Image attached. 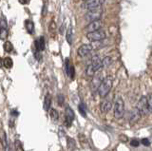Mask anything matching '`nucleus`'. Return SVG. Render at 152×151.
<instances>
[{
  "label": "nucleus",
  "mask_w": 152,
  "mask_h": 151,
  "mask_svg": "<svg viewBox=\"0 0 152 151\" xmlns=\"http://www.w3.org/2000/svg\"><path fill=\"white\" fill-rule=\"evenodd\" d=\"M102 68H103L102 60L100 59L99 56L95 55L88 61L87 69H86V74H87L88 77H93L95 73L99 71Z\"/></svg>",
  "instance_id": "obj_1"
},
{
  "label": "nucleus",
  "mask_w": 152,
  "mask_h": 151,
  "mask_svg": "<svg viewBox=\"0 0 152 151\" xmlns=\"http://www.w3.org/2000/svg\"><path fill=\"white\" fill-rule=\"evenodd\" d=\"M112 84H113V80L111 77H106L104 78V80L102 81L101 85L99 86L97 92L99 94V96L101 98H104L107 94L110 91V89L112 88Z\"/></svg>",
  "instance_id": "obj_2"
},
{
  "label": "nucleus",
  "mask_w": 152,
  "mask_h": 151,
  "mask_svg": "<svg viewBox=\"0 0 152 151\" xmlns=\"http://www.w3.org/2000/svg\"><path fill=\"white\" fill-rule=\"evenodd\" d=\"M125 115V102L121 96L115 97V103H114V117L116 119H121Z\"/></svg>",
  "instance_id": "obj_3"
},
{
  "label": "nucleus",
  "mask_w": 152,
  "mask_h": 151,
  "mask_svg": "<svg viewBox=\"0 0 152 151\" xmlns=\"http://www.w3.org/2000/svg\"><path fill=\"white\" fill-rule=\"evenodd\" d=\"M103 15V9L101 7H97L92 10L88 11L87 15H86V20L88 22L95 21V20H100V18L102 17Z\"/></svg>",
  "instance_id": "obj_4"
},
{
  "label": "nucleus",
  "mask_w": 152,
  "mask_h": 151,
  "mask_svg": "<svg viewBox=\"0 0 152 151\" xmlns=\"http://www.w3.org/2000/svg\"><path fill=\"white\" fill-rule=\"evenodd\" d=\"M107 34L106 32L102 30H97L94 31H90L87 34V38L91 41V42H95V41H103L106 39Z\"/></svg>",
  "instance_id": "obj_5"
},
{
  "label": "nucleus",
  "mask_w": 152,
  "mask_h": 151,
  "mask_svg": "<svg viewBox=\"0 0 152 151\" xmlns=\"http://www.w3.org/2000/svg\"><path fill=\"white\" fill-rule=\"evenodd\" d=\"M136 107L138 108V110L140 111L142 116H145L147 113L149 112L148 104H147V97L146 96H142L141 99L139 100V102H138Z\"/></svg>",
  "instance_id": "obj_6"
},
{
  "label": "nucleus",
  "mask_w": 152,
  "mask_h": 151,
  "mask_svg": "<svg viewBox=\"0 0 152 151\" xmlns=\"http://www.w3.org/2000/svg\"><path fill=\"white\" fill-rule=\"evenodd\" d=\"M94 51V49L91 44H85V45H82L78 49V51L77 53L80 57H86V56L89 55L91 53Z\"/></svg>",
  "instance_id": "obj_7"
},
{
  "label": "nucleus",
  "mask_w": 152,
  "mask_h": 151,
  "mask_svg": "<svg viewBox=\"0 0 152 151\" xmlns=\"http://www.w3.org/2000/svg\"><path fill=\"white\" fill-rule=\"evenodd\" d=\"M104 2V0H88V1H85L83 8L86 9L87 11L92 10L97 7H101Z\"/></svg>",
  "instance_id": "obj_8"
},
{
  "label": "nucleus",
  "mask_w": 152,
  "mask_h": 151,
  "mask_svg": "<svg viewBox=\"0 0 152 151\" xmlns=\"http://www.w3.org/2000/svg\"><path fill=\"white\" fill-rule=\"evenodd\" d=\"M74 117H75V115H74L73 110L71 109L69 107H66L65 109V125L68 127H69L71 125V124H72Z\"/></svg>",
  "instance_id": "obj_9"
},
{
  "label": "nucleus",
  "mask_w": 152,
  "mask_h": 151,
  "mask_svg": "<svg viewBox=\"0 0 152 151\" xmlns=\"http://www.w3.org/2000/svg\"><path fill=\"white\" fill-rule=\"evenodd\" d=\"M142 114L140 113V111L138 110V108L135 107L133 108L132 110L129 111V115H128V121H129V124L133 125V124H136V123L140 120Z\"/></svg>",
  "instance_id": "obj_10"
},
{
  "label": "nucleus",
  "mask_w": 152,
  "mask_h": 151,
  "mask_svg": "<svg viewBox=\"0 0 152 151\" xmlns=\"http://www.w3.org/2000/svg\"><path fill=\"white\" fill-rule=\"evenodd\" d=\"M102 26H103V23L101 20H95V21L89 22V24L86 27V30H87L88 32L94 31H97V30H101Z\"/></svg>",
  "instance_id": "obj_11"
},
{
  "label": "nucleus",
  "mask_w": 152,
  "mask_h": 151,
  "mask_svg": "<svg viewBox=\"0 0 152 151\" xmlns=\"http://www.w3.org/2000/svg\"><path fill=\"white\" fill-rule=\"evenodd\" d=\"M103 80H104V77L101 74H98V75H96V76L94 75L92 81H91V90L92 91H97V89H98L100 85H101Z\"/></svg>",
  "instance_id": "obj_12"
},
{
  "label": "nucleus",
  "mask_w": 152,
  "mask_h": 151,
  "mask_svg": "<svg viewBox=\"0 0 152 151\" xmlns=\"http://www.w3.org/2000/svg\"><path fill=\"white\" fill-rule=\"evenodd\" d=\"M111 108H112V104L110 101H108V100H104L101 103V105H100V110H101L103 113L109 112Z\"/></svg>",
  "instance_id": "obj_13"
},
{
  "label": "nucleus",
  "mask_w": 152,
  "mask_h": 151,
  "mask_svg": "<svg viewBox=\"0 0 152 151\" xmlns=\"http://www.w3.org/2000/svg\"><path fill=\"white\" fill-rule=\"evenodd\" d=\"M34 44H35V47H36L37 50H40V51L44 50H45V46H46L44 36H40L39 38L36 39L35 42H34Z\"/></svg>",
  "instance_id": "obj_14"
},
{
  "label": "nucleus",
  "mask_w": 152,
  "mask_h": 151,
  "mask_svg": "<svg viewBox=\"0 0 152 151\" xmlns=\"http://www.w3.org/2000/svg\"><path fill=\"white\" fill-rule=\"evenodd\" d=\"M0 141H1V144L3 145V147L5 150L8 149V141H7V135L6 132H5L3 129L0 130Z\"/></svg>",
  "instance_id": "obj_15"
},
{
  "label": "nucleus",
  "mask_w": 152,
  "mask_h": 151,
  "mask_svg": "<svg viewBox=\"0 0 152 151\" xmlns=\"http://www.w3.org/2000/svg\"><path fill=\"white\" fill-rule=\"evenodd\" d=\"M25 28H26V30L28 31V34H32L33 32H34V24H33L32 21L27 19L25 21Z\"/></svg>",
  "instance_id": "obj_16"
},
{
  "label": "nucleus",
  "mask_w": 152,
  "mask_h": 151,
  "mask_svg": "<svg viewBox=\"0 0 152 151\" xmlns=\"http://www.w3.org/2000/svg\"><path fill=\"white\" fill-rule=\"evenodd\" d=\"M9 36V31L7 27H0V40L5 41Z\"/></svg>",
  "instance_id": "obj_17"
},
{
  "label": "nucleus",
  "mask_w": 152,
  "mask_h": 151,
  "mask_svg": "<svg viewBox=\"0 0 152 151\" xmlns=\"http://www.w3.org/2000/svg\"><path fill=\"white\" fill-rule=\"evenodd\" d=\"M50 106H51V96L50 94H48V95H46L44 100V109L46 111H49L50 109Z\"/></svg>",
  "instance_id": "obj_18"
},
{
  "label": "nucleus",
  "mask_w": 152,
  "mask_h": 151,
  "mask_svg": "<svg viewBox=\"0 0 152 151\" xmlns=\"http://www.w3.org/2000/svg\"><path fill=\"white\" fill-rule=\"evenodd\" d=\"M66 145H68V149H75L76 148V142L72 138H68L66 139Z\"/></svg>",
  "instance_id": "obj_19"
},
{
  "label": "nucleus",
  "mask_w": 152,
  "mask_h": 151,
  "mask_svg": "<svg viewBox=\"0 0 152 151\" xmlns=\"http://www.w3.org/2000/svg\"><path fill=\"white\" fill-rule=\"evenodd\" d=\"M3 65H4V67L6 68V69L12 68V65H13L12 59L11 57H6L3 60Z\"/></svg>",
  "instance_id": "obj_20"
},
{
  "label": "nucleus",
  "mask_w": 152,
  "mask_h": 151,
  "mask_svg": "<svg viewBox=\"0 0 152 151\" xmlns=\"http://www.w3.org/2000/svg\"><path fill=\"white\" fill-rule=\"evenodd\" d=\"M50 115L51 120L53 121V122L58 121V119H59V114H58V111H57L56 109H54V108H52V109H50Z\"/></svg>",
  "instance_id": "obj_21"
},
{
  "label": "nucleus",
  "mask_w": 152,
  "mask_h": 151,
  "mask_svg": "<svg viewBox=\"0 0 152 151\" xmlns=\"http://www.w3.org/2000/svg\"><path fill=\"white\" fill-rule=\"evenodd\" d=\"M102 64H103V68H108L112 64V59L109 56H106L102 60Z\"/></svg>",
  "instance_id": "obj_22"
},
{
  "label": "nucleus",
  "mask_w": 152,
  "mask_h": 151,
  "mask_svg": "<svg viewBox=\"0 0 152 151\" xmlns=\"http://www.w3.org/2000/svg\"><path fill=\"white\" fill-rule=\"evenodd\" d=\"M66 41L69 45L72 44V28H71V26L66 31Z\"/></svg>",
  "instance_id": "obj_23"
},
{
  "label": "nucleus",
  "mask_w": 152,
  "mask_h": 151,
  "mask_svg": "<svg viewBox=\"0 0 152 151\" xmlns=\"http://www.w3.org/2000/svg\"><path fill=\"white\" fill-rule=\"evenodd\" d=\"M4 50L6 51V53H11L13 50V47H12V44L11 43L10 41H6L4 43Z\"/></svg>",
  "instance_id": "obj_24"
},
{
  "label": "nucleus",
  "mask_w": 152,
  "mask_h": 151,
  "mask_svg": "<svg viewBox=\"0 0 152 151\" xmlns=\"http://www.w3.org/2000/svg\"><path fill=\"white\" fill-rule=\"evenodd\" d=\"M78 109H79V112L80 114L82 115L83 117H86L87 116V107H86L84 104H80V105L78 106Z\"/></svg>",
  "instance_id": "obj_25"
},
{
  "label": "nucleus",
  "mask_w": 152,
  "mask_h": 151,
  "mask_svg": "<svg viewBox=\"0 0 152 151\" xmlns=\"http://www.w3.org/2000/svg\"><path fill=\"white\" fill-rule=\"evenodd\" d=\"M14 148H15V150H18V151L24 150L23 144L19 140H15V141H14Z\"/></svg>",
  "instance_id": "obj_26"
},
{
  "label": "nucleus",
  "mask_w": 152,
  "mask_h": 151,
  "mask_svg": "<svg viewBox=\"0 0 152 151\" xmlns=\"http://www.w3.org/2000/svg\"><path fill=\"white\" fill-rule=\"evenodd\" d=\"M147 97V104H148V110L150 113H152V93H149Z\"/></svg>",
  "instance_id": "obj_27"
},
{
  "label": "nucleus",
  "mask_w": 152,
  "mask_h": 151,
  "mask_svg": "<svg viewBox=\"0 0 152 151\" xmlns=\"http://www.w3.org/2000/svg\"><path fill=\"white\" fill-rule=\"evenodd\" d=\"M64 101H65V97L63 94H58V95H57V103H58V105L63 106Z\"/></svg>",
  "instance_id": "obj_28"
},
{
  "label": "nucleus",
  "mask_w": 152,
  "mask_h": 151,
  "mask_svg": "<svg viewBox=\"0 0 152 151\" xmlns=\"http://www.w3.org/2000/svg\"><path fill=\"white\" fill-rule=\"evenodd\" d=\"M70 63H69V58H66V61H65V67H66V74L69 75V69H70Z\"/></svg>",
  "instance_id": "obj_29"
},
{
  "label": "nucleus",
  "mask_w": 152,
  "mask_h": 151,
  "mask_svg": "<svg viewBox=\"0 0 152 151\" xmlns=\"http://www.w3.org/2000/svg\"><path fill=\"white\" fill-rule=\"evenodd\" d=\"M130 145L133 146V147H138V146L140 145V142L139 140H137V139H132L130 141Z\"/></svg>",
  "instance_id": "obj_30"
},
{
  "label": "nucleus",
  "mask_w": 152,
  "mask_h": 151,
  "mask_svg": "<svg viewBox=\"0 0 152 151\" xmlns=\"http://www.w3.org/2000/svg\"><path fill=\"white\" fill-rule=\"evenodd\" d=\"M56 29V24H55V22L54 21H51L50 22V31L52 32V31H54Z\"/></svg>",
  "instance_id": "obj_31"
},
{
  "label": "nucleus",
  "mask_w": 152,
  "mask_h": 151,
  "mask_svg": "<svg viewBox=\"0 0 152 151\" xmlns=\"http://www.w3.org/2000/svg\"><path fill=\"white\" fill-rule=\"evenodd\" d=\"M34 57H35V59L38 60V61L42 59V55H41V53H40V50L35 51V53H34Z\"/></svg>",
  "instance_id": "obj_32"
},
{
  "label": "nucleus",
  "mask_w": 152,
  "mask_h": 151,
  "mask_svg": "<svg viewBox=\"0 0 152 151\" xmlns=\"http://www.w3.org/2000/svg\"><path fill=\"white\" fill-rule=\"evenodd\" d=\"M142 144L144 145H145V146H149L150 145V142H149L148 139H142Z\"/></svg>",
  "instance_id": "obj_33"
},
{
  "label": "nucleus",
  "mask_w": 152,
  "mask_h": 151,
  "mask_svg": "<svg viewBox=\"0 0 152 151\" xmlns=\"http://www.w3.org/2000/svg\"><path fill=\"white\" fill-rule=\"evenodd\" d=\"M11 115H12V117H17V116L19 115V112H18L17 110H15V109H12V110L11 111Z\"/></svg>",
  "instance_id": "obj_34"
},
{
  "label": "nucleus",
  "mask_w": 152,
  "mask_h": 151,
  "mask_svg": "<svg viewBox=\"0 0 152 151\" xmlns=\"http://www.w3.org/2000/svg\"><path fill=\"white\" fill-rule=\"evenodd\" d=\"M47 12V9H46V6L44 5L43 6V12H42V15H45Z\"/></svg>",
  "instance_id": "obj_35"
},
{
  "label": "nucleus",
  "mask_w": 152,
  "mask_h": 151,
  "mask_svg": "<svg viewBox=\"0 0 152 151\" xmlns=\"http://www.w3.org/2000/svg\"><path fill=\"white\" fill-rule=\"evenodd\" d=\"M20 4H28V0H18Z\"/></svg>",
  "instance_id": "obj_36"
},
{
  "label": "nucleus",
  "mask_w": 152,
  "mask_h": 151,
  "mask_svg": "<svg viewBox=\"0 0 152 151\" xmlns=\"http://www.w3.org/2000/svg\"><path fill=\"white\" fill-rule=\"evenodd\" d=\"M2 65H3V60H2L1 58H0V68L2 67Z\"/></svg>",
  "instance_id": "obj_37"
},
{
  "label": "nucleus",
  "mask_w": 152,
  "mask_h": 151,
  "mask_svg": "<svg viewBox=\"0 0 152 151\" xmlns=\"http://www.w3.org/2000/svg\"><path fill=\"white\" fill-rule=\"evenodd\" d=\"M83 1H88V0H83Z\"/></svg>",
  "instance_id": "obj_38"
}]
</instances>
